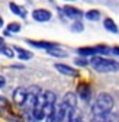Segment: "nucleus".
<instances>
[{"mask_svg": "<svg viewBox=\"0 0 119 122\" xmlns=\"http://www.w3.org/2000/svg\"><path fill=\"white\" fill-rule=\"evenodd\" d=\"M26 42L34 48H39V50H52V48H57L60 45L57 42H50V41H34V39H26Z\"/></svg>", "mask_w": 119, "mask_h": 122, "instance_id": "nucleus-8", "label": "nucleus"}, {"mask_svg": "<svg viewBox=\"0 0 119 122\" xmlns=\"http://www.w3.org/2000/svg\"><path fill=\"white\" fill-rule=\"evenodd\" d=\"M6 86V79H5V76L0 74V89H3Z\"/></svg>", "mask_w": 119, "mask_h": 122, "instance_id": "nucleus-21", "label": "nucleus"}, {"mask_svg": "<svg viewBox=\"0 0 119 122\" xmlns=\"http://www.w3.org/2000/svg\"><path fill=\"white\" fill-rule=\"evenodd\" d=\"M70 28H71V32H76V34L83 32V30H84V25H83L81 20H74V23Z\"/></svg>", "mask_w": 119, "mask_h": 122, "instance_id": "nucleus-17", "label": "nucleus"}, {"mask_svg": "<svg viewBox=\"0 0 119 122\" xmlns=\"http://www.w3.org/2000/svg\"><path fill=\"white\" fill-rule=\"evenodd\" d=\"M26 100L22 106V109L25 113H31L34 109H35V106H36V102H38V97L39 95L42 93V89L39 86H29L26 87Z\"/></svg>", "mask_w": 119, "mask_h": 122, "instance_id": "nucleus-3", "label": "nucleus"}, {"mask_svg": "<svg viewBox=\"0 0 119 122\" xmlns=\"http://www.w3.org/2000/svg\"><path fill=\"white\" fill-rule=\"evenodd\" d=\"M32 19H34L35 22H39V23L50 22V20L52 19V13H51V10H48V9L38 7V9H34V12H32Z\"/></svg>", "mask_w": 119, "mask_h": 122, "instance_id": "nucleus-4", "label": "nucleus"}, {"mask_svg": "<svg viewBox=\"0 0 119 122\" xmlns=\"http://www.w3.org/2000/svg\"><path fill=\"white\" fill-rule=\"evenodd\" d=\"M3 25H5V22H3V18H2V16H0V28H2Z\"/></svg>", "mask_w": 119, "mask_h": 122, "instance_id": "nucleus-24", "label": "nucleus"}, {"mask_svg": "<svg viewBox=\"0 0 119 122\" xmlns=\"http://www.w3.org/2000/svg\"><path fill=\"white\" fill-rule=\"evenodd\" d=\"M20 29H22L20 23H18V22H10L7 25V28H6V30H5V35L7 36L10 34H18V32H20Z\"/></svg>", "mask_w": 119, "mask_h": 122, "instance_id": "nucleus-14", "label": "nucleus"}, {"mask_svg": "<svg viewBox=\"0 0 119 122\" xmlns=\"http://www.w3.org/2000/svg\"><path fill=\"white\" fill-rule=\"evenodd\" d=\"M9 9H10V12H12L13 15H16V16H19V18H22V19H25L26 15H28L26 9H25L23 6H19V5H16L15 2H10V3H9Z\"/></svg>", "mask_w": 119, "mask_h": 122, "instance_id": "nucleus-10", "label": "nucleus"}, {"mask_svg": "<svg viewBox=\"0 0 119 122\" xmlns=\"http://www.w3.org/2000/svg\"><path fill=\"white\" fill-rule=\"evenodd\" d=\"M84 18H86L87 20H90V22H97V20H100V18H102V13H100V10H97V9H90V10L84 12Z\"/></svg>", "mask_w": 119, "mask_h": 122, "instance_id": "nucleus-13", "label": "nucleus"}, {"mask_svg": "<svg viewBox=\"0 0 119 122\" xmlns=\"http://www.w3.org/2000/svg\"><path fill=\"white\" fill-rule=\"evenodd\" d=\"M25 122H38L31 113H25Z\"/></svg>", "mask_w": 119, "mask_h": 122, "instance_id": "nucleus-20", "label": "nucleus"}, {"mask_svg": "<svg viewBox=\"0 0 119 122\" xmlns=\"http://www.w3.org/2000/svg\"><path fill=\"white\" fill-rule=\"evenodd\" d=\"M89 66L94 71L102 73V74H109V73H118L119 71V61L108 58V57H102V55L92 57L89 60Z\"/></svg>", "mask_w": 119, "mask_h": 122, "instance_id": "nucleus-2", "label": "nucleus"}, {"mask_svg": "<svg viewBox=\"0 0 119 122\" xmlns=\"http://www.w3.org/2000/svg\"><path fill=\"white\" fill-rule=\"evenodd\" d=\"M2 45H5V38L0 36V47H2Z\"/></svg>", "mask_w": 119, "mask_h": 122, "instance_id": "nucleus-23", "label": "nucleus"}, {"mask_svg": "<svg viewBox=\"0 0 119 122\" xmlns=\"http://www.w3.org/2000/svg\"><path fill=\"white\" fill-rule=\"evenodd\" d=\"M51 57H55V58H65L68 54L64 51V50H61L60 47H57V48H52V50H48L47 51Z\"/></svg>", "mask_w": 119, "mask_h": 122, "instance_id": "nucleus-15", "label": "nucleus"}, {"mask_svg": "<svg viewBox=\"0 0 119 122\" xmlns=\"http://www.w3.org/2000/svg\"><path fill=\"white\" fill-rule=\"evenodd\" d=\"M61 12H63V15H64L65 18L73 19V20H80V19L84 16V12H83L81 9L74 7V6H68V5H65V6L61 9Z\"/></svg>", "mask_w": 119, "mask_h": 122, "instance_id": "nucleus-5", "label": "nucleus"}, {"mask_svg": "<svg viewBox=\"0 0 119 122\" xmlns=\"http://www.w3.org/2000/svg\"><path fill=\"white\" fill-rule=\"evenodd\" d=\"M64 2H74V0H64Z\"/></svg>", "mask_w": 119, "mask_h": 122, "instance_id": "nucleus-25", "label": "nucleus"}, {"mask_svg": "<svg viewBox=\"0 0 119 122\" xmlns=\"http://www.w3.org/2000/svg\"><path fill=\"white\" fill-rule=\"evenodd\" d=\"M115 106V100L112 97V95L106 93V92H102L99 93L93 103H92V116H108L112 115Z\"/></svg>", "mask_w": 119, "mask_h": 122, "instance_id": "nucleus-1", "label": "nucleus"}, {"mask_svg": "<svg viewBox=\"0 0 119 122\" xmlns=\"http://www.w3.org/2000/svg\"><path fill=\"white\" fill-rule=\"evenodd\" d=\"M0 54H3L7 58H13L15 55H16L13 47H7V45H2V47H0Z\"/></svg>", "mask_w": 119, "mask_h": 122, "instance_id": "nucleus-16", "label": "nucleus"}, {"mask_svg": "<svg viewBox=\"0 0 119 122\" xmlns=\"http://www.w3.org/2000/svg\"><path fill=\"white\" fill-rule=\"evenodd\" d=\"M54 67L58 73H61L63 76H67V77H77L80 74V71L76 67H71V66H67V64H63V63H55Z\"/></svg>", "mask_w": 119, "mask_h": 122, "instance_id": "nucleus-6", "label": "nucleus"}, {"mask_svg": "<svg viewBox=\"0 0 119 122\" xmlns=\"http://www.w3.org/2000/svg\"><path fill=\"white\" fill-rule=\"evenodd\" d=\"M7 100L5 99V97H2V96H0V112H2V111H5L6 108H7Z\"/></svg>", "mask_w": 119, "mask_h": 122, "instance_id": "nucleus-19", "label": "nucleus"}, {"mask_svg": "<svg viewBox=\"0 0 119 122\" xmlns=\"http://www.w3.org/2000/svg\"><path fill=\"white\" fill-rule=\"evenodd\" d=\"M77 97H80L83 102H90L92 99V87L87 83H80L77 86Z\"/></svg>", "mask_w": 119, "mask_h": 122, "instance_id": "nucleus-7", "label": "nucleus"}, {"mask_svg": "<svg viewBox=\"0 0 119 122\" xmlns=\"http://www.w3.org/2000/svg\"><path fill=\"white\" fill-rule=\"evenodd\" d=\"M13 50H15V54L18 55V58L22 60V61H28V60H31V58L34 57V54H32L31 51H28V50H25V48L13 47Z\"/></svg>", "mask_w": 119, "mask_h": 122, "instance_id": "nucleus-12", "label": "nucleus"}, {"mask_svg": "<svg viewBox=\"0 0 119 122\" xmlns=\"http://www.w3.org/2000/svg\"><path fill=\"white\" fill-rule=\"evenodd\" d=\"M26 87H16L13 92V102L19 105V106H23L25 100H26Z\"/></svg>", "mask_w": 119, "mask_h": 122, "instance_id": "nucleus-9", "label": "nucleus"}, {"mask_svg": "<svg viewBox=\"0 0 119 122\" xmlns=\"http://www.w3.org/2000/svg\"><path fill=\"white\" fill-rule=\"evenodd\" d=\"M103 28H105L108 32H110V34H118L119 32V28H118L116 22L112 18H105L103 19Z\"/></svg>", "mask_w": 119, "mask_h": 122, "instance_id": "nucleus-11", "label": "nucleus"}, {"mask_svg": "<svg viewBox=\"0 0 119 122\" xmlns=\"http://www.w3.org/2000/svg\"><path fill=\"white\" fill-rule=\"evenodd\" d=\"M112 50V54L113 55H118L119 57V47H113V48H110Z\"/></svg>", "mask_w": 119, "mask_h": 122, "instance_id": "nucleus-22", "label": "nucleus"}, {"mask_svg": "<svg viewBox=\"0 0 119 122\" xmlns=\"http://www.w3.org/2000/svg\"><path fill=\"white\" fill-rule=\"evenodd\" d=\"M74 63H76V66H79V67H84V66H89V60L84 58V57H79V58L74 60Z\"/></svg>", "mask_w": 119, "mask_h": 122, "instance_id": "nucleus-18", "label": "nucleus"}]
</instances>
